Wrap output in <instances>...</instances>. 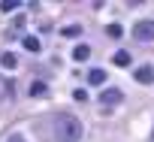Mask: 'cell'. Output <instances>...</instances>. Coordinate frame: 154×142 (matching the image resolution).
<instances>
[{
  "label": "cell",
  "instance_id": "cell-8",
  "mask_svg": "<svg viewBox=\"0 0 154 142\" xmlns=\"http://www.w3.org/2000/svg\"><path fill=\"white\" fill-rule=\"evenodd\" d=\"M24 48H27V51H33V54H36V51H39V48H42V45H39V39H36V36H24Z\"/></svg>",
  "mask_w": 154,
  "mask_h": 142
},
{
  "label": "cell",
  "instance_id": "cell-12",
  "mask_svg": "<svg viewBox=\"0 0 154 142\" xmlns=\"http://www.w3.org/2000/svg\"><path fill=\"white\" fill-rule=\"evenodd\" d=\"M60 33H63V36H79V27H75V24H69V27H63Z\"/></svg>",
  "mask_w": 154,
  "mask_h": 142
},
{
  "label": "cell",
  "instance_id": "cell-14",
  "mask_svg": "<svg viewBox=\"0 0 154 142\" xmlns=\"http://www.w3.org/2000/svg\"><path fill=\"white\" fill-rule=\"evenodd\" d=\"M3 88H6V82H3V79H0V97H3Z\"/></svg>",
  "mask_w": 154,
  "mask_h": 142
},
{
  "label": "cell",
  "instance_id": "cell-15",
  "mask_svg": "<svg viewBox=\"0 0 154 142\" xmlns=\"http://www.w3.org/2000/svg\"><path fill=\"white\" fill-rule=\"evenodd\" d=\"M9 142H24V139H21V136H12V139H9Z\"/></svg>",
  "mask_w": 154,
  "mask_h": 142
},
{
  "label": "cell",
  "instance_id": "cell-3",
  "mask_svg": "<svg viewBox=\"0 0 154 142\" xmlns=\"http://www.w3.org/2000/svg\"><path fill=\"white\" fill-rule=\"evenodd\" d=\"M124 100V94L118 91V88H106V91H100V103L103 106H118Z\"/></svg>",
  "mask_w": 154,
  "mask_h": 142
},
{
  "label": "cell",
  "instance_id": "cell-7",
  "mask_svg": "<svg viewBox=\"0 0 154 142\" xmlns=\"http://www.w3.org/2000/svg\"><path fill=\"white\" fill-rule=\"evenodd\" d=\"M88 82H91V85H103V82H106V73H103V69H91V73H88Z\"/></svg>",
  "mask_w": 154,
  "mask_h": 142
},
{
  "label": "cell",
  "instance_id": "cell-2",
  "mask_svg": "<svg viewBox=\"0 0 154 142\" xmlns=\"http://www.w3.org/2000/svg\"><path fill=\"white\" fill-rule=\"evenodd\" d=\"M133 36H136L139 42H151V39H154V18L136 21V27H133Z\"/></svg>",
  "mask_w": 154,
  "mask_h": 142
},
{
  "label": "cell",
  "instance_id": "cell-4",
  "mask_svg": "<svg viewBox=\"0 0 154 142\" xmlns=\"http://www.w3.org/2000/svg\"><path fill=\"white\" fill-rule=\"evenodd\" d=\"M133 79H136L139 85H151V82H154V66H139L136 73H133Z\"/></svg>",
  "mask_w": 154,
  "mask_h": 142
},
{
  "label": "cell",
  "instance_id": "cell-9",
  "mask_svg": "<svg viewBox=\"0 0 154 142\" xmlns=\"http://www.w3.org/2000/svg\"><path fill=\"white\" fill-rule=\"evenodd\" d=\"M112 63H118V66H127V63H130V54H127V51H115V54H112Z\"/></svg>",
  "mask_w": 154,
  "mask_h": 142
},
{
  "label": "cell",
  "instance_id": "cell-10",
  "mask_svg": "<svg viewBox=\"0 0 154 142\" xmlns=\"http://www.w3.org/2000/svg\"><path fill=\"white\" fill-rule=\"evenodd\" d=\"M45 91H48V88H45L42 82H33V85H30V97H42Z\"/></svg>",
  "mask_w": 154,
  "mask_h": 142
},
{
  "label": "cell",
  "instance_id": "cell-5",
  "mask_svg": "<svg viewBox=\"0 0 154 142\" xmlns=\"http://www.w3.org/2000/svg\"><path fill=\"white\" fill-rule=\"evenodd\" d=\"M72 57H75V60H88V57H91V45H85V42L75 45V48H72Z\"/></svg>",
  "mask_w": 154,
  "mask_h": 142
},
{
  "label": "cell",
  "instance_id": "cell-13",
  "mask_svg": "<svg viewBox=\"0 0 154 142\" xmlns=\"http://www.w3.org/2000/svg\"><path fill=\"white\" fill-rule=\"evenodd\" d=\"M18 3H12V0H3V3H0V9H3V12H12Z\"/></svg>",
  "mask_w": 154,
  "mask_h": 142
},
{
  "label": "cell",
  "instance_id": "cell-1",
  "mask_svg": "<svg viewBox=\"0 0 154 142\" xmlns=\"http://www.w3.org/2000/svg\"><path fill=\"white\" fill-rule=\"evenodd\" d=\"M54 136H57V142H79L82 121L75 115H54Z\"/></svg>",
  "mask_w": 154,
  "mask_h": 142
},
{
  "label": "cell",
  "instance_id": "cell-11",
  "mask_svg": "<svg viewBox=\"0 0 154 142\" xmlns=\"http://www.w3.org/2000/svg\"><path fill=\"white\" fill-rule=\"evenodd\" d=\"M106 33H109L112 39H121V33H124V30H121V24H109V27H106Z\"/></svg>",
  "mask_w": 154,
  "mask_h": 142
},
{
  "label": "cell",
  "instance_id": "cell-6",
  "mask_svg": "<svg viewBox=\"0 0 154 142\" xmlns=\"http://www.w3.org/2000/svg\"><path fill=\"white\" fill-rule=\"evenodd\" d=\"M0 63H3L6 69H15V66H18V57H15L12 51H3V57H0Z\"/></svg>",
  "mask_w": 154,
  "mask_h": 142
}]
</instances>
